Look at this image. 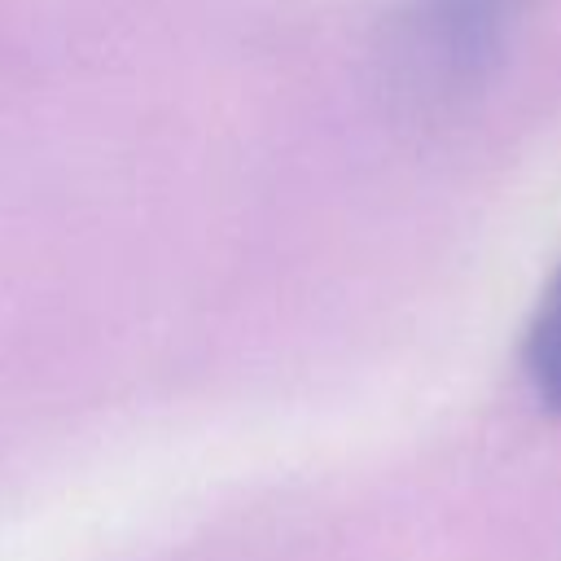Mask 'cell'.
<instances>
[{"instance_id": "cell-1", "label": "cell", "mask_w": 561, "mask_h": 561, "mask_svg": "<svg viewBox=\"0 0 561 561\" xmlns=\"http://www.w3.org/2000/svg\"><path fill=\"white\" fill-rule=\"evenodd\" d=\"M517 13L522 0H425L416 13V48L443 79L482 75L500 57Z\"/></svg>"}, {"instance_id": "cell-2", "label": "cell", "mask_w": 561, "mask_h": 561, "mask_svg": "<svg viewBox=\"0 0 561 561\" xmlns=\"http://www.w3.org/2000/svg\"><path fill=\"white\" fill-rule=\"evenodd\" d=\"M522 364H526V377H530L539 403L561 412V267L552 272L548 289L539 294V307L526 329Z\"/></svg>"}]
</instances>
